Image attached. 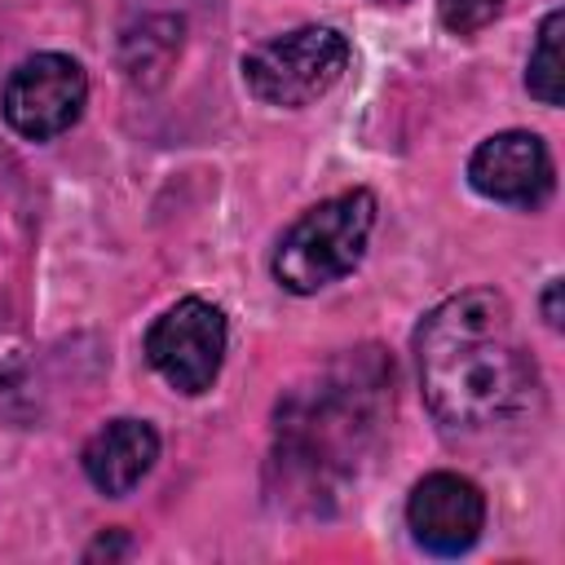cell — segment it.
Listing matches in <instances>:
<instances>
[{
  "label": "cell",
  "mask_w": 565,
  "mask_h": 565,
  "mask_svg": "<svg viewBox=\"0 0 565 565\" xmlns=\"http://www.w3.org/2000/svg\"><path fill=\"white\" fill-rule=\"evenodd\" d=\"M415 366L424 402L446 433L516 428L543 402L516 313L494 287H468L428 309L415 331Z\"/></svg>",
  "instance_id": "6da1fadb"
},
{
  "label": "cell",
  "mask_w": 565,
  "mask_h": 565,
  "mask_svg": "<svg viewBox=\"0 0 565 565\" xmlns=\"http://www.w3.org/2000/svg\"><path fill=\"white\" fill-rule=\"evenodd\" d=\"M393 402V366L380 349H349L340 362L313 375V384L291 388L278 402V463L309 490L353 472L371 450L384 406Z\"/></svg>",
  "instance_id": "7a4b0ae2"
},
{
  "label": "cell",
  "mask_w": 565,
  "mask_h": 565,
  "mask_svg": "<svg viewBox=\"0 0 565 565\" xmlns=\"http://www.w3.org/2000/svg\"><path fill=\"white\" fill-rule=\"evenodd\" d=\"M371 230H375V194L371 190H344V194L313 203L278 238L274 260H269L274 282L291 296H313V291L340 282L366 256Z\"/></svg>",
  "instance_id": "3957f363"
},
{
  "label": "cell",
  "mask_w": 565,
  "mask_h": 565,
  "mask_svg": "<svg viewBox=\"0 0 565 565\" xmlns=\"http://www.w3.org/2000/svg\"><path fill=\"white\" fill-rule=\"evenodd\" d=\"M349 71V40L335 26H296L243 53V84L265 106H309Z\"/></svg>",
  "instance_id": "277c9868"
},
{
  "label": "cell",
  "mask_w": 565,
  "mask_h": 565,
  "mask_svg": "<svg viewBox=\"0 0 565 565\" xmlns=\"http://www.w3.org/2000/svg\"><path fill=\"white\" fill-rule=\"evenodd\" d=\"M225 313L203 300V296H185L172 309H163L150 331H146V358L150 366L177 388V393H207L221 375L225 362Z\"/></svg>",
  "instance_id": "5b68a950"
},
{
  "label": "cell",
  "mask_w": 565,
  "mask_h": 565,
  "mask_svg": "<svg viewBox=\"0 0 565 565\" xmlns=\"http://www.w3.org/2000/svg\"><path fill=\"white\" fill-rule=\"evenodd\" d=\"M88 102V75L66 53H35L4 79V124L26 141H53L79 124Z\"/></svg>",
  "instance_id": "8992f818"
},
{
  "label": "cell",
  "mask_w": 565,
  "mask_h": 565,
  "mask_svg": "<svg viewBox=\"0 0 565 565\" xmlns=\"http://www.w3.org/2000/svg\"><path fill=\"white\" fill-rule=\"evenodd\" d=\"M468 185L490 203L543 207L552 199V185H556V163H552V150L539 132L508 128V132L486 137L472 150Z\"/></svg>",
  "instance_id": "52a82bcc"
},
{
  "label": "cell",
  "mask_w": 565,
  "mask_h": 565,
  "mask_svg": "<svg viewBox=\"0 0 565 565\" xmlns=\"http://www.w3.org/2000/svg\"><path fill=\"white\" fill-rule=\"evenodd\" d=\"M406 525L433 556H463L486 530V494L463 472H428L406 499Z\"/></svg>",
  "instance_id": "ba28073f"
},
{
  "label": "cell",
  "mask_w": 565,
  "mask_h": 565,
  "mask_svg": "<svg viewBox=\"0 0 565 565\" xmlns=\"http://www.w3.org/2000/svg\"><path fill=\"white\" fill-rule=\"evenodd\" d=\"M154 459H159V433L146 419H110V424H102L84 441V455H79L84 477L110 499H124L128 490H137L150 477Z\"/></svg>",
  "instance_id": "9c48e42d"
},
{
  "label": "cell",
  "mask_w": 565,
  "mask_h": 565,
  "mask_svg": "<svg viewBox=\"0 0 565 565\" xmlns=\"http://www.w3.org/2000/svg\"><path fill=\"white\" fill-rule=\"evenodd\" d=\"M561 31H565V13L552 9L539 26V40L530 49V62H525V88L530 97H539L543 106H561L565 97V62H561Z\"/></svg>",
  "instance_id": "30bf717a"
},
{
  "label": "cell",
  "mask_w": 565,
  "mask_h": 565,
  "mask_svg": "<svg viewBox=\"0 0 565 565\" xmlns=\"http://www.w3.org/2000/svg\"><path fill=\"white\" fill-rule=\"evenodd\" d=\"M503 9V0H437V18L446 31L455 35H472L481 31L486 22H494Z\"/></svg>",
  "instance_id": "8fae6325"
},
{
  "label": "cell",
  "mask_w": 565,
  "mask_h": 565,
  "mask_svg": "<svg viewBox=\"0 0 565 565\" xmlns=\"http://www.w3.org/2000/svg\"><path fill=\"white\" fill-rule=\"evenodd\" d=\"M561 287H565V282H561V278H552V282H547V291H543V318H547V327H552V331H561Z\"/></svg>",
  "instance_id": "7c38bea8"
},
{
  "label": "cell",
  "mask_w": 565,
  "mask_h": 565,
  "mask_svg": "<svg viewBox=\"0 0 565 565\" xmlns=\"http://www.w3.org/2000/svg\"><path fill=\"white\" fill-rule=\"evenodd\" d=\"M119 552H128V539H124V530H115V534H110V543H106V534H102V539L88 547V561H93V556H119Z\"/></svg>",
  "instance_id": "4fadbf2b"
},
{
  "label": "cell",
  "mask_w": 565,
  "mask_h": 565,
  "mask_svg": "<svg viewBox=\"0 0 565 565\" xmlns=\"http://www.w3.org/2000/svg\"><path fill=\"white\" fill-rule=\"evenodd\" d=\"M380 4H406V0H380Z\"/></svg>",
  "instance_id": "5bb4252c"
}]
</instances>
